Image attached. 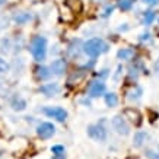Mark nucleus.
Wrapping results in <instances>:
<instances>
[{
	"label": "nucleus",
	"instance_id": "f3484780",
	"mask_svg": "<svg viewBox=\"0 0 159 159\" xmlns=\"http://www.w3.org/2000/svg\"><path fill=\"white\" fill-rule=\"evenodd\" d=\"M124 116L125 117L130 116V120L133 121V123H136L137 125L140 124V114L136 110H133V108H127V110L124 111Z\"/></svg>",
	"mask_w": 159,
	"mask_h": 159
},
{
	"label": "nucleus",
	"instance_id": "7ed1b4c3",
	"mask_svg": "<svg viewBox=\"0 0 159 159\" xmlns=\"http://www.w3.org/2000/svg\"><path fill=\"white\" fill-rule=\"evenodd\" d=\"M43 112L50 118H54V120L60 121V123H64L66 118H67V111L61 108V107H44Z\"/></svg>",
	"mask_w": 159,
	"mask_h": 159
},
{
	"label": "nucleus",
	"instance_id": "4468645a",
	"mask_svg": "<svg viewBox=\"0 0 159 159\" xmlns=\"http://www.w3.org/2000/svg\"><path fill=\"white\" fill-rule=\"evenodd\" d=\"M12 108H13L15 111H24L25 108H26V101L20 97H15L13 99H12Z\"/></svg>",
	"mask_w": 159,
	"mask_h": 159
},
{
	"label": "nucleus",
	"instance_id": "a211bd4d",
	"mask_svg": "<svg viewBox=\"0 0 159 159\" xmlns=\"http://www.w3.org/2000/svg\"><path fill=\"white\" fill-rule=\"evenodd\" d=\"M155 19H156V13H155L153 10H146L145 15H143V24H145L146 26H148V25H152Z\"/></svg>",
	"mask_w": 159,
	"mask_h": 159
},
{
	"label": "nucleus",
	"instance_id": "7c9ffc66",
	"mask_svg": "<svg viewBox=\"0 0 159 159\" xmlns=\"http://www.w3.org/2000/svg\"><path fill=\"white\" fill-rule=\"evenodd\" d=\"M0 156H2V152H0Z\"/></svg>",
	"mask_w": 159,
	"mask_h": 159
},
{
	"label": "nucleus",
	"instance_id": "9d476101",
	"mask_svg": "<svg viewBox=\"0 0 159 159\" xmlns=\"http://www.w3.org/2000/svg\"><path fill=\"white\" fill-rule=\"evenodd\" d=\"M117 57L118 60H123V61H129L134 57V50L133 48H120L117 51Z\"/></svg>",
	"mask_w": 159,
	"mask_h": 159
},
{
	"label": "nucleus",
	"instance_id": "dca6fc26",
	"mask_svg": "<svg viewBox=\"0 0 159 159\" xmlns=\"http://www.w3.org/2000/svg\"><path fill=\"white\" fill-rule=\"evenodd\" d=\"M66 5H67V7H70V10L75 12V13H79L83 7L80 0H66Z\"/></svg>",
	"mask_w": 159,
	"mask_h": 159
},
{
	"label": "nucleus",
	"instance_id": "c85d7f7f",
	"mask_svg": "<svg viewBox=\"0 0 159 159\" xmlns=\"http://www.w3.org/2000/svg\"><path fill=\"white\" fill-rule=\"evenodd\" d=\"M6 3V0H0V6H3Z\"/></svg>",
	"mask_w": 159,
	"mask_h": 159
},
{
	"label": "nucleus",
	"instance_id": "0eeeda50",
	"mask_svg": "<svg viewBox=\"0 0 159 159\" xmlns=\"http://www.w3.org/2000/svg\"><path fill=\"white\" fill-rule=\"evenodd\" d=\"M88 93L91 98H98L105 93V83L104 80H93V82L89 85V89H88Z\"/></svg>",
	"mask_w": 159,
	"mask_h": 159
},
{
	"label": "nucleus",
	"instance_id": "2eb2a0df",
	"mask_svg": "<svg viewBox=\"0 0 159 159\" xmlns=\"http://www.w3.org/2000/svg\"><path fill=\"white\" fill-rule=\"evenodd\" d=\"M146 139H148L146 131H137L134 134V137H133V145H134L136 148H140V146L146 142Z\"/></svg>",
	"mask_w": 159,
	"mask_h": 159
},
{
	"label": "nucleus",
	"instance_id": "412c9836",
	"mask_svg": "<svg viewBox=\"0 0 159 159\" xmlns=\"http://www.w3.org/2000/svg\"><path fill=\"white\" fill-rule=\"evenodd\" d=\"M51 152H53V155H56V156H61V155L64 153V146H61V145L51 146Z\"/></svg>",
	"mask_w": 159,
	"mask_h": 159
},
{
	"label": "nucleus",
	"instance_id": "a878e982",
	"mask_svg": "<svg viewBox=\"0 0 159 159\" xmlns=\"http://www.w3.org/2000/svg\"><path fill=\"white\" fill-rule=\"evenodd\" d=\"M145 39H146V41H149V39H150V35L148 34V32H146V34H142V35H140V41H145Z\"/></svg>",
	"mask_w": 159,
	"mask_h": 159
},
{
	"label": "nucleus",
	"instance_id": "39448f33",
	"mask_svg": "<svg viewBox=\"0 0 159 159\" xmlns=\"http://www.w3.org/2000/svg\"><path fill=\"white\" fill-rule=\"evenodd\" d=\"M88 134L97 142H104L107 140V130L101 124H92L88 127Z\"/></svg>",
	"mask_w": 159,
	"mask_h": 159
},
{
	"label": "nucleus",
	"instance_id": "5701e85b",
	"mask_svg": "<svg viewBox=\"0 0 159 159\" xmlns=\"http://www.w3.org/2000/svg\"><path fill=\"white\" fill-rule=\"evenodd\" d=\"M6 72H9V63L0 57V73H6Z\"/></svg>",
	"mask_w": 159,
	"mask_h": 159
},
{
	"label": "nucleus",
	"instance_id": "f257e3e1",
	"mask_svg": "<svg viewBox=\"0 0 159 159\" xmlns=\"http://www.w3.org/2000/svg\"><path fill=\"white\" fill-rule=\"evenodd\" d=\"M29 51H31L35 61H44L45 56H47V39L41 35L34 37L29 44Z\"/></svg>",
	"mask_w": 159,
	"mask_h": 159
},
{
	"label": "nucleus",
	"instance_id": "1a4fd4ad",
	"mask_svg": "<svg viewBox=\"0 0 159 159\" xmlns=\"http://www.w3.org/2000/svg\"><path fill=\"white\" fill-rule=\"evenodd\" d=\"M66 67H67L66 61H64L63 58H57V60H54V61L51 63L50 70H51V73H53V75L60 76V75H63V73L66 72Z\"/></svg>",
	"mask_w": 159,
	"mask_h": 159
},
{
	"label": "nucleus",
	"instance_id": "6ab92c4d",
	"mask_svg": "<svg viewBox=\"0 0 159 159\" xmlns=\"http://www.w3.org/2000/svg\"><path fill=\"white\" fill-rule=\"evenodd\" d=\"M142 93H143V91H142V88L136 86L134 89H131L127 95H129V99H131V101H137V99H140V97H142Z\"/></svg>",
	"mask_w": 159,
	"mask_h": 159
},
{
	"label": "nucleus",
	"instance_id": "aec40b11",
	"mask_svg": "<svg viewBox=\"0 0 159 159\" xmlns=\"http://www.w3.org/2000/svg\"><path fill=\"white\" fill-rule=\"evenodd\" d=\"M117 6L120 7L123 12H127L133 7V0H118L117 2Z\"/></svg>",
	"mask_w": 159,
	"mask_h": 159
},
{
	"label": "nucleus",
	"instance_id": "6e6552de",
	"mask_svg": "<svg viewBox=\"0 0 159 159\" xmlns=\"http://www.w3.org/2000/svg\"><path fill=\"white\" fill-rule=\"evenodd\" d=\"M39 92L45 95V97H54V95H57L58 92H60V86H58V83L56 82H51V83H44L39 86Z\"/></svg>",
	"mask_w": 159,
	"mask_h": 159
},
{
	"label": "nucleus",
	"instance_id": "423d86ee",
	"mask_svg": "<svg viewBox=\"0 0 159 159\" xmlns=\"http://www.w3.org/2000/svg\"><path fill=\"white\" fill-rule=\"evenodd\" d=\"M37 134L43 140L51 139L56 134V127H54L53 123H41L38 125V129H37Z\"/></svg>",
	"mask_w": 159,
	"mask_h": 159
},
{
	"label": "nucleus",
	"instance_id": "c756f323",
	"mask_svg": "<svg viewBox=\"0 0 159 159\" xmlns=\"http://www.w3.org/2000/svg\"><path fill=\"white\" fill-rule=\"evenodd\" d=\"M158 24H159V15H158Z\"/></svg>",
	"mask_w": 159,
	"mask_h": 159
},
{
	"label": "nucleus",
	"instance_id": "2f4dec72",
	"mask_svg": "<svg viewBox=\"0 0 159 159\" xmlns=\"http://www.w3.org/2000/svg\"><path fill=\"white\" fill-rule=\"evenodd\" d=\"M95 2H99V0H95Z\"/></svg>",
	"mask_w": 159,
	"mask_h": 159
},
{
	"label": "nucleus",
	"instance_id": "9b49d317",
	"mask_svg": "<svg viewBox=\"0 0 159 159\" xmlns=\"http://www.w3.org/2000/svg\"><path fill=\"white\" fill-rule=\"evenodd\" d=\"M31 13H28V12H16V13L13 15V20L16 22L18 25H25L26 22H29L31 20Z\"/></svg>",
	"mask_w": 159,
	"mask_h": 159
},
{
	"label": "nucleus",
	"instance_id": "ddd939ff",
	"mask_svg": "<svg viewBox=\"0 0 159 159\" xmlns=\"http://www.w3.org/2000/svg\"><path fill=\"white\" fill-rule=\"evenodd\" d=\"M104 99H105L107 107H110V108L118 105V97H117L114 92H108V93H105V95H104Z\"/></svg>",
	"mask_w": 159,
	"mask_h": 159
},
{
	"label": "nucleus",
	"instance_id": "bb28decb",
	"mask_svg": "<svg viewBox=\"0 0 159 159\" xmlns=\"http://www.w3.org/2000/svg\"><path fill=\"white\" fill-rule=\"evenodd\" d=\"M146 5H150V6H153V5H156V3H159V0H143Z\"/></svg>",
	"mask_w": 159,
	"mask_h": 159
},
{
	"label": "nucleus",
	"instance_id": "f8f14e48",
	"mask_svg": "<svg viewBox=\"0 0 159 159\" xmlns=\"http://www.w3.org/2000/svg\"><path fill=\"white\" fill-rule=\"evenodd\" d=\"M35 75H37V77H38L39 80H47L53 73H51V70H50V67H45V66H39V67L35 69Z\"/></svg>",
	"mask_w": 159,
	"mask_h": 159
},
{
	"label": "nucleus",
	"instance_id": "cd10ccee",
	"mask_svg": "<svg viewBox=\"0 0 159 159\" xmlns=\"http://www.w3.org/2000/svg\"><path fill=\"white\" fill-rule=\"evenodd\" d=\"M155 69H156V70H159V60L156 61V64H155Z\"/></svg>",
	"mask_w": 159,
	"mask_h": 159
},
{
	"label": "nucleus",
	"instance_id": "b1692460",
	"mask_svg": "<svg viewBox=\"0 0 159 159\" xmlns=\"http://www.w3.org/2000/svg\"><path fill=\"white\" fill-rule=\"evenodd\" d=\"M112 10H114V6H112V5H108L105 9H104V12H102V16H104V18H108V16L112 13Z\"/></svg>",
	"mask_w": 159,
	"mask_h": 159
},
{
	"label": "nucleus",
	"instance_id": "393cba45",
	"mask_svg": "<svg viewBox=\"0 0 159 159\" xmlns=\"http://www.w3.org/2000/svg\"><path fill=\"white\" fill-rule=\"evenodd\" d=\"M148 156H149L150 159H159V153H156V152H153V150H148Z\"/></svg>",
	"mask_w": 159,
	"mask_h": 159
},
{
	"label": "nucleus",
	"instance_id": "f03ea898",
	"mask_svg": "<svg viewBox=\"0 0 159 159\" xmlns=\"http://www.w3.org/2000/svg\"><path fill=\"white\" fill-rule=\"evenodd\" d=\"M108 44L101 38H91L88 39L86 43L83 44V51L89 56V57H98V56H101V54L107 53L108 51Z\"/></svg>",
	"mask_w": 159,
	"mask_h": 159
},
{
	"label": "nucleus",
	"instance_id": "20e7f679",
	"mask_svg": "<svg viewBox=\"0 0 159 159\" xmlns=\"http://www.w3.org/2000/svg\"><path fill=\"white\" fill-rule=\"evenodd\" d=\"M111 125H112V129L121 136H127L130 133V127L127 124V121L123 116H116L112 117V120H111Z\"/></svg>",
	"mask_w": 159,
	"mask_h": 159
},
{
	"label": "nucleus",
	"instance_id": "4be33fe9",
	"mask_svg": "<svg viewBox=\"0 0 159 159\" xmlns=\"http://www.w3.org/2000/svg\"><path fill=\"white\" fill-rule=\"evenodd\" d=\"M7 26H9V18H7L6 15L0 13V29L7 28Z\"/></svg>",
	"mask_w": 159,
	"mask_h": 159
}]
</instances>
